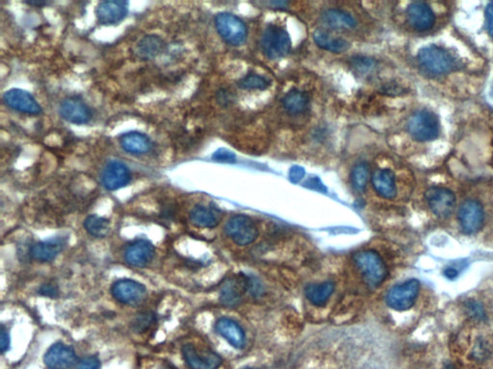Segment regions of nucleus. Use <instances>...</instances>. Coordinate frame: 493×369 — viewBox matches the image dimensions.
<instances>
[{"label": "nucleus", "instance_id": "obj_6", "mask_svg": "<svg viewBox=\"0 0 493 369\" xmlns=\"http://www.w3.org/2000/svg\"><path fill=\"white\" fill-rule=\"evenodd\" d=\"M225 232L238 246H246L258 238L259 230L256 222L248 215H233L225 226Z\"/></svg>", "mask_w": 493, "mask_h": 369}, {"label": "nucleus", "instance_id": "obj_32", "mask_svg": "<svg viewBox=\"0 0 493 369\" xmlns=\"http://www.w3.org/2000/svg\"><path fill=\"white\" fill-rule=\"evenodd\" d=\"M269 84L268 80L254 72L246 75L238 82V86L244 90H265Z\"/></svg>", "mask_w": 493, "mask_h": 369}, {"label": "nucleus", "instance_id": "obj_19", "mask_svg": "<svg viewBox=\"0 0 493 369\" xmlns=\"http://www.w3.org/2000/svg\"><path fill=\"white\" fill-rule=\"evenodd\" d=\"M119 142L124 152L132 155H145L152 149V140L142 132H127L121 135Z\"/></svg>", "mask_w": 493, "mask_h": 369}, {"label": "nucleus", "instance_id": "obj_43", "mask_svg": "<svg viewBox=\"0 0 493 369\" xmlns=\"http://www.w3.org/2000/svg\"><path fill=\"white\" fill-rule=\"evenodd\" d=\"M25 4L36 7H43L48 4L46 1H25Z\"/></svg>", "mask_w": 493, "mask_h": 369}, {"label": "nucleus", "instance_id": "obj_39", "mask_svg": "<svg viewBox=\"0 0 493 369\" xmlns=\"http://www.w3.org/2000/svg\"><path fill=\"white\" fill-rule=\"evenodd\" d=\"M486 20L487 30L493 38V2H490L486 8Z\"/></svg>", "mask_w": 493, "mask_h": 369}, {"label": "nucleus", "instance_id": "obj_2", "mask_svg": "<svg viewBox=\"0 0 493 369\" xmlns=\"http://www.w3.org/2000/svg\"><path fill=\"white\" fill-rule=\"evenodd\" d=\"M261 48L269 59L282 58L291 49V39L287 31L280 26L269 25L262 34Z\"/></svg>", "mask_w": 493, "mask_h": 369}, {"label": "nucleus", "instance_id": "obj_33", "mask_svg": "<svg viewBox=\"0 0 493 369\" xmlns=\"http://www.w3.org/2000/svg\"><path fill=\"white\" fill-rule=\"evenodd\" d=\"M155 316L154 313L147 311V313L140 314L132 322V329L136 333L147 331L155 323Z\"/></svg>", "mask_w": 493, "mask_h": 369}, {"label": "nucleus", "instance_id": "obj_31", "mask_svg": "<svg viewBox=\"0 0 493 369\" xmlns=\"http://www.w3.org/2000/svg\"><path fill=\"white\" fill-rule=\"evenodd\" d=\"M370 170L367 163H357L352 168L351 183L353 188L357 192H364L367 186L368 179H369Z\"/></svg>", "mask_w": 493, "mask_h": 369}, {"label": "nucleus", "instance_id": "obj_15", "mask_svg": "<svg viewBox=\"0 0 493 369\" xmlns=\"http://www.w3.org/2000/svg\"><path fill=\"white\" fill-rule=\"evenodd\" d=\"M129 14V2L103 1L96 8V15L101 25L113 26L119 25Z\"/></svg>", "mask_w": 493, "mask_h": 369}, {"label": "nucleus", "instance_id": "obj_41", "mask_svg": "<svg viewBox=\"0 0 493 369\" xmlns=\"http://www.w3.org/2000/svg\"><path fill=\"white\" fill-rule=\"evenodd\" d=\"M290 179L293 182H299L300 180H302L303 175H305V171H303L302 168H300V166H294V168H291V170H290Z\"/></svg>", "mask_w": 493, "mask_h": 369}, {"label": "nucleus", "instance_id": "obj_27", "mask_svg": "<svg viewBox=\"0 0 493 369\" xmlns=\"http://www.w3.org/2000/svg\"><path fill=\"white\" fill-rule=\"evenodd\" d=\"M334 292V284L331 281L310 284L305 288V296L314 306H325Z\"/></svg>", "mask_w": 493, "mask_h": 369}, {"label": "nucleus", "instance_id": "obj_42", "mask_svg": "<svg viewBox=\"0 0 493 369\" xmlns=\"http://www.w3.org/2000/svg\"><path fill=\"white\" fill-rule=\"evenodd\" d=\"M445 274L446 277L449 278V279H455V278L458 276L459 272L456 271V269H451V267H448V269H445Z\"/></svg>", "mask_w": 493, "mask_h": 369}, {"label": "nucleus", "instance_id": "obj_24", "mask_svg": "<svg viewBox=\"0 0 493 369\" xmlns=\"http://www.w3.org/2000/svg\"><path fill=\"white\" fill-rule=\"evenodd\" d=\"M191 222L195 226L199 228H214L219 224L221 222L220 210L216 208L206 206V205H196L191 210L190 215Z\"/></svg>", "mask_w": 493, "mask_h": 369}, {"label": "nucleus", "instance_id": "obj_11", "mask_svg": "<svg viewBox=\"0 0 493 369\" xmlns=\"http://www.w3.org/2000/svg\"><path fill=\"white\" fill-rule=\"evenodd\" d=\"M4 102L12 110L29 116H38L43 108L31 93L20 89L7 90L4 95Z\"/></svg>", "mask_w": 493, "mask_h": 369}, {"label": "nucleus", "instance_id": "obj_37", "mask_svg": "<svg viewBox=\"0 0 493 369\" xmlns=\"http://www.w3.org/2000/svg\"><path fill=\"white\" fill-rule=\"evenodd\" d=\"M100 361L97 357L83 358L75 369H100Z\"/></svg>", "mask_w": 493, "mask_h": 369}, {"label": "nucleus", "instance_id": "obj_40", "mask_svg": "<svg viewBox=\"0 0 493 369\" xmlns=\"http://www.w3.org/2000/svg\"><path fill=\"white\" fill-rule=\"evenodd\" d=\"M41 295L48 296V297H56L58 295V288L53 284L44 285L40 288Z\"/></svg>", "mask_w": 493, "mask_h": 369}, {"label": "nucleus", "instance_id": "obj_38", "mask_svg": "<svg viewBox=\"0 0 493 369\" xmlns=\"http://www.w3.org/2000/svg\"><path fill=\"white\" fill-rule=\"evenodd\" d=\"M0 345H1V352H7L10 348V336L9 333L6 331L4 327H2L1 335H0Z\"/></svg>", "mask_w": 493, "mask_h": 369}, {"label": "nucleus", "instance_id": "obj_22", "mask_svg": "<svg viewBox=\"0 0 493 369\" xmlns=\"http://www.w3.org/2000/svg\"><path fill=\"white\" fill-rule=\"evenodd\" d=\"M165 48V41L159 36L147 35L136 43L134 54L137 58L149 61L162 54Z\"/></svg>", "mask_w": 493, "mask_h": 369}, {"label": "nucleus", "instance_id": "obj_20", "mask_svg": "<svg viewBox=\"0 0 493 369\" xmlns=\"http://www.w3.org/2000/svg\"><path fill=\"white\" fill-rule=\"evenodd\" d=\"M216 330L233 347L242 349L245 347V332L237 322L228 318H220L216 322Z\"/></svg>", "mask_w": 493, "mask_h": 369}, {"label": "nucleus", "instance_id": "obj_12", "mask_svg": "<svg viewBox=\"0 0 493 369\" xmlns=\"http://www.w3.org/2000/svg\"><path fill=\"white\" fill-rule=\"evenodd\" d=\"M427 203L430 210L438 217H447L456 206V196L450 189L433 187L426 194Z\"/></svg>", "mask_w": 493, "mask_h": 369}, {"label": "nucleus", "instance_id": "obj_30", "mask_svg": "<svg viewBox=\"0 0 493 369\" xmlns=\"http://www.w3.org/2000/svg\"><path fill=\"white\" fill-rule=\"evenodd\" d=\"M84 227L91 236H96V238H103V236H107L109 231H110V223L105 217L92 215L85 220Z\"/></svg>", "mask_w": 493, "mask_h": 369}, {"label": "nucleus", "instance_id": "obj_34", "mask_svg": "<svg viewBox=\"0 0 493 369\" xmlns=\"http://www.w3.org/2000/svg\"><path fill=\"white\" fill-rule=\"evenodd\" d=\"M352 64L357 72H363V74L370 72L375 66L373 60L368 58V57H355V59H353Z\"/></svg>", "mask_w": 493, "mask_h": 369}, {"label": "nucleus", "instance_id": "obj_18", "mask_svg": "<svg viewBox=\"0 0 493 369\" xmlns=\"http://www.w3.org/2000/svg\"><path fill=\"white\" fill-rule=\"evenodd\" d=\"M155 253V246L150 241L140 240L134 241L126 248L124 259L132 267H144L152 262Z\"/></svg>", "mask_w": 493, "mask_h": 369}, {"label": "nucleus", "instance_id": "obj_5", "mask_svg": "<svg viewBox=\"0 0 493 369\" xmlns=\"http://www.w3.org/2000/svg\"><path fill=\"white\" fill-rule=\"evenodd\" d=\"M215 26L221 38L228 45H243L248 37V29L245 23L230 13H220L215 17Z\"/></svg>", "mask_w": 493, "mask_h": 369}, {"label": "nucleus", "instance_id": "obj_29", "mask_svg": "<svg viewBox=\"0 0 493 369\" xmlns=\"http://www.w3.org/2000/svg\"><path fill=\"white\" fill-rule=\"evenodd\" d=\"M282 104L288 114L299 115L308 108L310 98L307 93L301 92L299 90H292L284 96Z\"/></svg>", "mask_w": 493, "mask_h": 369}, {"label": "nucleus", "instance_id": "obj_21", "mask_svg": "<svg viewBox=\"0 0 493 369\" xmlns=\"http://www.w3.org/2000/svg\"><path fill=\"white\" fill-rule=\"evenodd\" d=\"M67 244V239L55 238L34 244L31 255L39 262H51L63 251Z\"/></svg>", "mask_w": 493, "mask_h": 369}, {"label": "nucleus", "instance_id": "obj_1", "mask_svg": "<svg viewBox=\"0 0 493 369\" xmlns=\"http://www.w3.org/2000/svg\"><path fill=\"white\" fill-rule=\"evenodd\" d=\"M355 267L368 287H380L388 277V267L381 255L374 250H362L353 256Z\"/></svg>", "mask_w": 493, "mask_h": 369}, {"label": "nucleus", "instance_id": "obj_4", "mask_svg": "<svg viewBox=\"0 0 493 369\" xmlns=\"http://www.w3.org/2000/svg\"><path fill=\"white\" fill-rule=\"evenodd\" d=\"M407 130L412 137L419 142H430L440 135V121L432 112H416L407 122Z\"/></svg>", "mask_w": 493, "mask_h": 369}, {"label": "nucleus", "instance_id": "obj_13", "mask_svg": "<svg viewBox=\"0 0 493 369\" xmlns=\"http://www.w3.org/2000/svg\"><path fill=\"white\" fill-rule=\"evenodd\" d=\"M112 295L119 302L137 305L147 297V288L136 281L119 280L112 286Z\"/></svg>", "mask_w": 493, "mask_h": 369}, {"label": "nucleus", "instance_id": "obj_17", "mask_svg": "<svg viewBox=\"0 0 493 369\" xmlns=\"http://www.w3.org/2000/svg\"><path fill=\"white\" fill-rule=\"evenodd\" d=\"M407 20L417 31L430 30L435 25V15L425 2H412L407 6Z\"/></svg>", "mask_w": 493, "mask_h": 369}, {"label": "nucleus", "instance_id": "obj_16", "mask_svg": "<svg viewBox=\"0 0 493 369\" xmlns=\"http://www.w3.org/2000/svg\"><path fill=\"white\" fill-rule=\"evenodd\" d=\"M44 362L48 369H70L77 362V354L74 348L57 342L46 351Z\"/></svg>", "mask_w": 493, "mask_h": 369}, {"label": "nucleus", "instance_id": "obj_8", "mask_svg": "<svg viewBox=\"0 0 493 369\" xmlns=\"http://www.w3.org/2000/svg\"><path fill=\"white\" fill-rule=\"evenodd\" d=\"M458 218L464 233L472 235L479 232L484 225V208L476 200H466L459 209Z\"/></svg>", "mask_w": 493, "mask_h": 369}, {"label": "nucleus", "instance_id": "obj_28", "mask_svg": "<svg viewBox=\"0 0 493 369\" xmlns=\"http://www.w3.org/2000/svg\"><path fill=\"white\" fill-rule=\"evenodd\" d=\"M313 39L319 48L333 53H341L346 51L350 46L349 43L344 39L334 37L331 34L320 29L314 31Z\"/></svg>", "mask_w": 493, "mask_h": 369}, {"label": "nucleus", "instance_id": "obj_7", "mask_svg": "<svg viewBox=\"0 0 493 369\" xmlns=\"http://www.w3.org/2000/svg\"><path fill=\"white\" fill-rule=\"evenodd\" d=\"M420 283L411 279L401 285L390 288L386 295V304L393 310L403 311L409 310L419 297Z\"/></svg>", "mask_w": 493, "mask_h": 369}, {"label": "nucleus", "instance_id": "obj_14", "mask_svg": "<svg viewBox=\"0 0 493 369\" xmlns=\"http://www.w3.org/2000/svg\"><path fill=\"white\" fill-rule=\"evenodd\" d=\"M59 114L65 121L77 126L89 123L93 118V112L89 106L77 98H69L62 101Z\"/></svg>", "mask_w": 493, "mask_h": 369}, {"label": "nucleus", "instance_id": "obj_3", "mask_svg": "<svg viewBox=\"0 0 493 369\" xmlns=\"http://www.w3.org/2000/svg\"><path fill=\"white\" fill-rule=\"evenodd\" d=\"M419 61L423 69L433 74H445L455 67V60L445 48L437 46H425L419 52Z\"/></svg>", "mask_w": 493, "mask_h": 369}, {"label": "nucleus", "instance_id": "obj_9", "mask_svg": "<svg viewBox=\"0 0 493 369\" xmlns=\"http://www.w3.org/2000/svg\"><path fill=\"white\" fill-rule=\"evenodd\" d=\"M131 170L121 161H109L101 173V182L108 191H117L124 188L131 183Z\"/></svg>", "mask_w": 493, "mask_h": 369}, {"label": "nucleus", "instance_id": "obj_26", "mask_svg": "<svg viewBox=\"0 0 493 369\" xmlns=\"http://www.w3.org/2000/svg\"><path fill=\"white\" fill-rule=\"evenodd\" d=\"M246 283L239 280H230L224 286L220 293L221 302L228 307L237 306L242 300Z\"/></svg>", "mask_w": 493, "mask_h": 369}, {"label": "nucleus", "instance_id": "obj_25", "mask_svg": "<svg viewBox=\"0 0 493 369\" xmlns=\"http://www.w3.org/2000/svg\"><path fill=\"white\" fill-rule=\"evenodd\" d=\"M322 22L333 29H353L357 22L349 13L340 9H329L324 12L321 17Z\"/></svg>", "mask_w": 493, "mask_h": 369}, {"label": "nucleus", "instance_id": "obj_36", "mask_svg": "<svg viewBox=\"0 0 493 369\" xmlns=\"http://www.w3.org/2000/svg\"><path fill=\"white\" fill-rule=\"evenodd\" d=\"M212 159L221 163H233L236 160L235 155L224 148L217 150L212 156Z\"/></svg>", "mask_w": 493, "mask_h": 369}, {"label": "nucleus", "instance_id": "obj_10", "mask_svg": "<svg viewBox=\"0 0 493 369\" xmlns=\"http://www.w3.org/2000/svg\"><path fill=\"white\" fill-rule=\"evenodd\" d=\"M183 356L191 369H218L223 363L222 358L217 353L199 349L193 344L184 345Z\"/></svg>", "mask_w": 493, "mask_h": 369}, {"label": "nucleus", "instance_id": "obj_23", "mask_svg": "<svg viewBox=\"0 0 493 369\" xmlns=\"http://www.w3.org/2000/svg\"><path fill=\"white\" fill-rule=\"evenodd\" d=\"M373 188L379 196L386 199H393L396 196L395 175L388 168L378 170L372 175Z\"/></svg>", "mask_w": 493, "mask_h": 369}, {"label": "nucleus", "instance_id": "obj_35", "mask_svg": "<svg viewBox=\"0 0 493 369\" xmlns=\"http://www.w3.org/2000/svg\"><path fill=\"white\" fill-rule=\"evenodd\" d=\"M467 314L471 316V318L476 319V321H480L485 318L484 308L479 302L476 301H469L466 306Z\"/></svg>", "mask_w": 493, "mask_h": 369}]
</instances>
